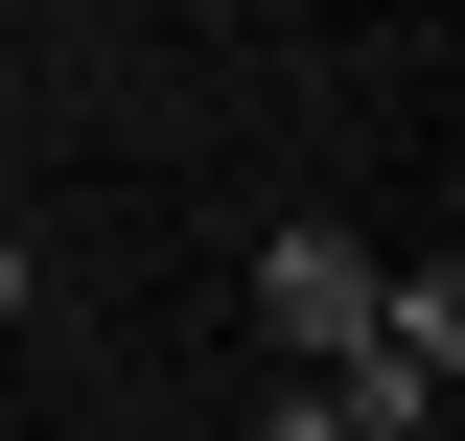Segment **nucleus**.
I'll return each mask as SVG.
<instances>
[{
  "label": "nucleus",
  "instance_id": "f03ea898",
  "mask_svg": "<svg viewBox=\"0 0 465 441\" xmlns=\"http://www.w3.org/2000/svg\"><path fill=\"white\" fill-rule=\"evenodd\" d=\"M256 326H280L302 372H349V326H372V256H349V232H280V256H256Z\"/></svg>",
  "mask_w": 465,
  "mask_h": 441
},
{
  "label": "nucleus",
  "instance_id": "7ed1b4c3",
  "mask_svg": "<svg viewBox=\"0 0 465 441\" xmlns=\"http://www.w3.org/2000/svg\"><path fill=\"white\" fill-rule=\"evenodd\" d=\"M256 441H349V418H326V395H280V418H256Z\"/></svg>",
  "mask_w": 465,
  "mask_h": 441
},
{
  "label": "nucleus",
  "instance_id": "f257e3e1",
  "mask_svg": "<svg viewBox=\"0 0 465 441\" xmlns=\"http://www.w3.org/2000/svg\"><path fill=\"white\" fill-rule=\"evenodd\" d=\"M442 395H465V279L419 256V279H372V326H349V372H326V418H349V441H419Z\"/></svg>",
  "mask_w": 465,
  "mask_h": 441
},
{
  "label": "nucleus",
  "instance_id": "20e7f679",
  "mask_svg": "<svg viewBox=\"0 0 465 441\" xmlns=\"http://www.w3.org/2000/svg\"><path fill=\"white\" fill-rule=\"evenodd\" d=\"M0 326H24V232H0Z\"/></svg>",
  "mask_w": 465,
  "mask_h": 441
}]
</instances>
